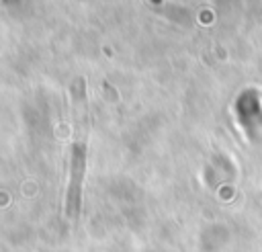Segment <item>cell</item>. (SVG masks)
<instances>
[{
    "label": "cell",
    "instance_id": "cell-1",
    "mask_svg": "<svg viewBox=\"0 0 262 252\" xmlns=\"http://www.w3.org/2000/svg\"><path fill=\"white\" fill-rule=\"evenodd\" d=\"M84 174V143H76L74 148V164H72V184H70V193H68V203H66V213L70 217L78 215L80 209V191L82 186L78 184V180Z\"/></svg>",
    "mask_w": 262,
    "mask_h": 252
}]
</instances>
